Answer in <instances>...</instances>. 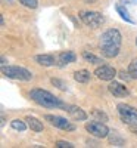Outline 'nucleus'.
Wrapping results in <instances>:
<instances>
[{"instance_id":"nucleus-1","label":"nucleus","mask_w":137,"mask_h":148,"mask_svg":"<svg viewBox=\"0 0 137 148\" xmlns=\"http://www.w3.org/2000/svg\"><path fill=\"white\" fill-rule=\"evenodd\" d=\"M122 37L121 33L115 28H111L100 36V51L106 58H115L119 53Z\"/></svg>"},{"instance_id":"nucleus-2","label":"nucleus","mask_w":137,"mask_h":148,"mask_svg":"<svg viewBox=\"0 0 137 148\" xmlns=\"http://www.w3.org/2000/svg\"><path fill=\"white\" fill-rule=\"evenodd\" d=\"M30 96L34 102L46 108H64V110L66 108V104H64L59 98H56L50 92L43 90V89H31Z\"/></svg>"},{"instance_id":"nucleus-3","label":"nucleus","mask_w":137,"mask_h":148,"mask_svg":"<svg viewBox=\"0 0 137 148\" xmlns=\"http://www.w3.org/2000/svg\"><path fill=\"white\" fill-rule=\"evenodd\" d=\"M2 73L5 74L6 77L9 79H15V80H24V82H28L33 79V74L25 70V68H22V67H16V65H3L2 67Z\"/></svg>"},{"instance_id":"nucleus-4","label":"nucleus","mask_w":137,"mask_h":148,"mask_svg":"<svg viewBox=\"0 0 137 148\" xmlns=\"http://www.w3.org/2000/svg\"><path fill=\"white\" fill-rule=\"evenodd\" d=\"M118 113L122 120V123H125L127 126H137V110L128 104H118Z\"/></svg>"},{"instance_id":"nucleus-5","label":"nucleus","mask_w":137,"mask_h":148,"mask_svg":"<svg viewBox=\"0 0 137 148\" xmlns=\"http://www.w3.org/2000/svg\"><path fill=\"white\" fill-rule=\"evenodd\" d=\"M80 18L81 21L85 24V25H89L92 28H97L100 27L105 18L102 14H99V12H93V10H81L80 12Z\"/></svg>"},{"instance_id":"nucleus-6","label":"nucleus","mask_w":137,"mask_h":148,"mask_svg":"<svg viewBox=\"0 0 137 148\" xmlns=\"http://www.w3.org/2000/svg\"><path fill=\"white\" fill-rule=\"evenodd\" d=\"M85 130L89 132L92 136L94 138H106L109 135V127L105 125V123L99 121V120H94V121H90L85 125Z\"/></svg>"},{"instance_id":"nucleus-7","label":"nucleus","mask_w":137,"mask_h":148,"mask_svg":"<svg viewBox=\"0 0 137 148\" xmlns=\"http://www.w3.org/2000/svg\"><path fill=\"white\" fill-rule=\"evenodd\" d=\"M44 120H46V121H49L52 126H55V127H58V129L66 130V132H72V130H75V126H74L71 121H68L66 119L60 117V116L46 114V116H44Z\"/></svg>"},{"instance_id":"nucleus-8","label":"nucleus","mask_w":137,"mask_h":148,"mask_svg":"<svg viewBox=\"0 0 137 148\" xmlns=\"http://www.w3.org/2000/svg\"><path fill=\"white\" fill-rule=\"evenodd\" d=\"M94 74H96L97 79L105 80V82H111V80H114V77L117 76V70L114 67H109V65H102V67L96 68Z\"/></svg>"},{"instance_id":"nucleus-9","label":"nucleus","mask_w":137,"mask_h":148,"mask_svg":"<svg viewBox=\"0 0 137 148\" xmlns=\"http://www.w3.org/2000/svg\"><path fill=\"white\" fill-rule=\"evenodd\" d=\"M75 59H77L75 53L71 52V51L60 52V53L58 55V58H56V65H59V67H65V65H68V64L75 62Z\"/></svg>"},{"instance_id":"nucleus-10","label":"nucleus","mask_w":137,"mask_h":148,"mask_svg":"<svg viewBox=\"0 0 137 148\" xmlns=\"http://www.w3.org/2000/svg\"><path fill=\"white\" fill-rule=\"evenodd\" d=\"M108 89H109V92H111L112 95L117 96V98H124V96H128V89H127L124 84H121V83L112 82V83H109Z\"/></svg>"},{"instance_id":"nucleus-11","label":"nucleus","mask_w":137,"mask_h":148,"mask_svg":"<svg viewBox=\"0 0 137 148\" xmlns=\"http://www.w3.org/2000/svg\"><path fill=\"white\" fill-rule=\"evenodd\" d=\"M65 111H68V113L72 116V119H75V120H85L87 119V114H85V111L77 105H66Z\"/></svg>"},{"instance_id":"nucleus-12","label":"nucleus","mask_w":137,"mask_h":148,"mask_svg":"<svg viewBox=\"0 0 137 148\" xmlns=\"http://www.w3.org/2000/svg\"><path fill=\"white\" fill-rule=\"evenodd\" d=\"M34 59L43 67H53L56 65V58L52 55H35Z\"/></svg>"},{"instance_id":"nucleus-13","label":"nucleus","mask_w":137,"mask_h":148,"mask_svg":"<svg viewBox=\"0 0 137 148\" xmlns=\"http://www.w3.org/2000/svg\"><path fill=\"white\" fill-rule=\"evenodd\" d=\"M25 121H27V125H28V127L31 130H34V132H41L43 130V123L39 119H35V117H27Z\"/></svg>"},{"instance_id":"nucleus-14","label":"nucleus","mask_w":137,"mask_h":148,"mask_svg":"<svg viewBox=\"0 0 137 148\" xmlns=\"http://www.w3.org/2000/svg\"><path fill=\"white\" fill-rule=\"evenodd\" d=\"M74 79H75V82H78V83H87L90 80V73L87 70L75 71V73H74Z\"/></svg>"},{"instance_id":"nucleus-15","label":"nucleus","mask_w":137,"mask_h":148,"mask_svg":"<svg viewBox=\"0 0 137 148\" xmlns=\"http://www.w3.org/2000/svg\"><path fill=\"white\" fill-rule=\"evenodd\" d=\"M83 58L87 61V62H90V64H102V59L100 58L93 55V53H90V52H87V51L83 52Z\"/></svg>"},{"instance_id":"nucleus-16","label":"nucleus","mask_w":137,"mask_h":148,"mask_svg":"<svg viewBox=\"0 0 137 148\" xmlns=\"http://www.w3.org/2000/svg\"><path fill=\"white\" fill-rule=\"evenodd\" d=\"M117 10H118V14L121 15V18L125 21V22H130V24H136V21L130 16V14L127 12V9H124L122 6H117Z\"/></svg>"},{"instance_id":"nucleus-17","label":"nucleus","mask_w":137,"mask_h":148,"mask_svg":"<svg viewBox=\"0 0 137 148\" xmlns=\"http://www.w3.org/2000/svg\"><path fill=\"white\" fill-rule=\"evenodd\" d=\"M109 142L114 144L115 147H124V144H125V141H124L117 132H114V135H112V136H109Z\"/></svg>"},{"instance_id":"nucleus-18","label":"nucleus","mask_w":137,"mask_h":148,"mask_svg":"<svg viewBox=\"0 0 137 148\" xmlns=\"http://www.w3.org/2000/svg\"><path fill=\"white\" fill-rule=\"evenodd\" d=\"M92 116L94 117V120H99V121H108V116L103 113L102 110L94 108V110L92 111Z\"/></svg>"},{"instance_id":"nucleus-19","label":"nucleus","mask_w":137,"mask_h":148,"mask_svg":"<svg viewBox=\"0 0 137 148\" xmlns=\"http://www.w3.org/2000/svg\"><path fill=\"white\" fill-rule=\"evenodd\" d=\"M10 126H12V129L19 130V132H24V130L27 129V125H25V123H24L22 120H18V119L12 121V123H10Z\"/></svg>"},{"instance_id":"nucleus-20","label":"nucleus","mask_w":137,"mask_h":148,"mask_svg":"<svg viewBox=\"0 0 137 148\" xmlns=\"http://www.w3.org/2000/svg\"><path fill=\"white\" fill-rule=\"evenodd\" d=\"M128 74L131 76V79H137V58L133 59L130 65H128Z\"/></svg>"},{"instance_id":"nucleus-21","label":"nucleus","mask_w":137,"mask_h":148,"mask_svg":"<svg viewBox=\"0 0 137 148\" xmlns=\"http://www.w3.org/2000/svg\"><path fill=\"white\" fill-rule=\"evenodd\" d=\"M19 3H22L24 6H27L30 9H35L37 6H39V2H37V0H19Z\"/></svg>"},{"instance_id":"nucleus-22","label":"nucleus","mask_w":137,"mask_h":148,"mask_svg":"<svg viewBox=\"0 0 137 148\" xmlns=\"http://www.w3.org/2000/svg\"><path fill=\"white\" fill-rule=\"evenodd\" d=\"M52 84H55L56 88L60 89V90H66V83L62 82V80H59V79H52Z\"/></svg>"},{"instance_id":"nucleus-23","label":"nucleus","mask_w":137,"mask_h":148,"mask_svg":"<svg viewBox=\"0 0 137 148\" xmlns=\"http://www.w3.org/2000/svg\"><path fill=\"white\" fill-rule=\"evenodd\" d=\"M55 147H58V148H74V145L71 142H66V141H56Z\"/></svg>"},{"instance_id":"nucleus-24","label":"nucleus","mask_w":137,"mask_h":148,"mask_svg":"<svg viewBox=\"0 0 137 148\" xmlns=\"http://www.w3.org/2000/svg\"><path fill=\"white\" fill-rule=\"evenodd\" d=\"M119 77H121L122 80H130V79H131V76L128 74V71H127V73H125V71H121V73H119Z\"/></svg>"},{"instance_id":"nucleus-25","label":"nucleus","mask_w":137,"mask_h":148,"mask_svg":"<svg viewBox=\"0 0 137 148\" xmlns=\"http://www.w3.org/2000/svg\"><path fill=\"white\" fill-rule=\"evenodd\" d=\"M130 129H131V132H134L137 135V126H130Z\"/></svg>"},{"instance_id":"nucleus-26","label":"nucleus","mask_w":137,"mask_h":148,"mask_svg":"<svg viewBox=\"0 0 137 148\" xmlns=\"http://www.w3.org/2000/svg\"><path fill=\"white\" fill-rule=\"evenodd\" d=\"M85 2H96V0H85Z\"/></svg>"},{"instance_id":"nucleus-27","label":"nucleus","mask_w":137,"mask_h":148,"mask_svg":"<svg viewBox=\"0 0 137 148\" xmlns=\"http://www.w3.org/2000/svg\"><path fill=\"white\" fill-rule=\"evenodd\" d=\"M7 2H12V0H7Z\"/></svg>"},{"instance_id":"nucleus-28","label":"nucleus","mask_w":137,"mask_h":148,"mask_svg":"<svg viewBox=\"0 0 137 148\" xmlns=\"http://www.w3.org/2000/svg\"><path fill=\"white\" fill-rule=\"evenodd\" d=\"M136 43H137V40H136Z\"/></svg>"}]
</instances>
